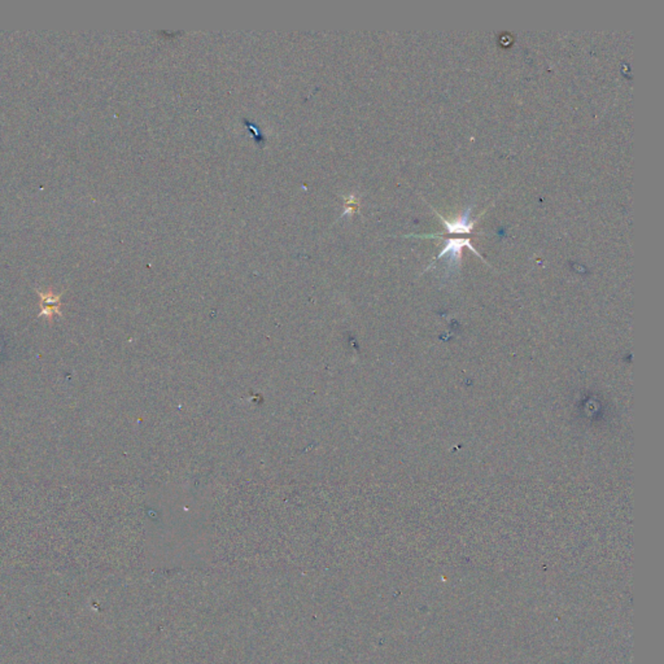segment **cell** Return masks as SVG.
<instances>
[{"label": "cell", "mask_w": 664, "mask_h": 664, "mask_svg": "<svg viewBox=\"0 0 664 664\" xmlns=\"http://www.w3.org/2000/svg\"><path fill=\"white\" fill-rule=\"evenodd\" d=\"M444 240H445V245H444L443 251L437 255L435 260H440L444 256H448L450 265H458L459 261H461V257H462V251L466 247L483 260V257L479 255V252L473 247L471 239H468V238H461V239L452 238V239H444Z\"/></svg>", "instance_id": "cell-1"}, {"label": "cell", "mask_w": 664, "mask_h": 664, "mask_svg": "<svg viewBox=\"0 0 664 664\" xmlns=\"http://www.w3.org/2000/svg\"><path fill=\"white\" fill-rule=\"evenodd\" d=\"M432 209H433V208H432ZM471 211H473V208H471V207H468V208L464 211V214H462L459 218H457V220H454V221L450 222L446 221V220L444 218L443 216H440V214H439V211H436L435 209H433V211H435V213H436V214L440 217V220L443 221L444 226H445V233H437L435 234V235H445V234L473 233V231H474V226H475V223L477 221H476V220H471V218H470Z\"/></svg>", "instance_id": "cell-2"}]
</instances>
